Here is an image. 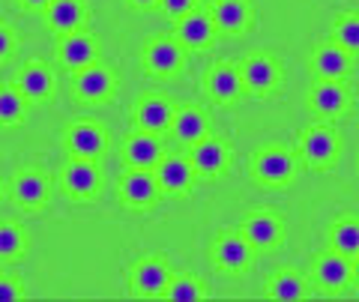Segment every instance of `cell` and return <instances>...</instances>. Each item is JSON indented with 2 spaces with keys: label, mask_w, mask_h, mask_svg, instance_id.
<instances>
[{
  "label": "cell",
  "mask_w": 359,
  "mask_h": 302,
  "mask_svg": "<svg viewBox=\"0 0 359 302\" xmlns=\"http://www.w3.org/2000/svg\"><path fill=\"white\" fill-rule=\"evenodd\" d=\"M156 180H159V188L168 195H186L189 186L195 183V167L189 162V156H162V162L153 167Z\"/></svg>",
  "instance_id": "ac0fdd59"
},
{
  "label": "cell",
  "mask_w": 359,
  "mask_h": 302,
  "mask_svg": "<svg viewBox=\"0 0 359 302\" xmlns=\"http://www.w3.org/2000/svg\"><path fill=\"white\" fill-rule=\"evenodd\" d=\"M15 48H18V36H15V33L9 30L6 25H0V63L13 57Z\"/></svg>",
  "instance_id": "e575fe53"
},
{
  "label": "cell",
  "mask_w": 359,
  "mask_h": 302,
  "mask_svg": "<svg viewBox=\"0 0 359 302\" xmlns=\"http://www.w3.org/2000/svg\"><path fill=\"white\" fill-rule=\"evenodd\" d=\"M126 4L132 9H141V13H144V9H156V6H159V0H126Z\"/></svg>",
  "instance_id": "d590c367"
},
{
  "label": "cell",
  "mask_w": 359,
  "mask_h": 302,
  "mask_svg": "<svg viewBox=\"0 0 359 302\" xmlns=\"http://www.w3.org/2000/svg\"><path fill=\"white\" fill-rule=\"evenodd\" d=\"M332 42L335 46H341V48H347V51H359V13L341 15L339 21H335Z\"/></svg>",
  "instance_id": "1f68e13d"
},
{
  "label": "cell",
  "mask_w": 359,
  "mask_h": 302,
  "mask_svg": "<svg viewBox=\"0 0 359 302\" xmlns=\"http://www.w3.org/2000/svg\"><path fill=\"white\" fill-rule=\"evenodd\" d=\"M240 78H243V90L255 93V96H266L269 90H276L278 78H282V69L273 57L266 54H252L240 63Z\"/></svg>",
  "instance_id": "52a82bcc"
},
{
  "label": "cell",
  "mask_w": 359,
  "mask_h": 302,
  "mask_svg": "<svg viewBox=\"0 0 359 302\" xmlns=\"http://www.w3.org/2000/svg\"><path fill=\"white\" fill-rule=\"evenodd\" d=\"M15 87L27 102H45V99H51V93H54V75L45 69L42 63H30L18 72Z\"/></svg>",
  "instance_id": "cb8c5ba5"
},
{
  "label": "cell",
  "mask_w": 359,
  "mask_h": 302,
  "mask_svg": "<svg viewBox=\"0 0 359 302\" xmlns=\"http://www.w3.org/2000/svg\"><path fill=\"white\" fill-rule=\"evenodd\" d=\"M240 233L252 242L255 252H269V249H278L285 242V225L276 212L261 210V212H252L249 219L243 221Z\"/></svg>",
  "instance_id": "277c9868"
},
{
  "label": "cell",
  "mask_w": 359,
  "mask_h": 302,
  "mask_svg": "<svg viewBox=\"0 0 359 302\" xmlns=\"http://www.w3.org/2000/svg\"><path fill=\"white\" fill-rule=\"evenodd\" d=\"M42 15H45V25L57 33V36H66V33L84 30V25L90 21V9L84 0H51L42 9Z\"/></svg>",
  "instance_id": "8fae6325"
},
{
  "label": "cell",
  "mask_w": 359,
  "mask_h": 302,
  "mask_svg": "<svg viewBox=\"0 0 359 302\" xmlns=\"http://www.w3.org/2000/svg\"><path fill=\"white\" fill-rule=\"evenodd\" d=\"M171 135L177 141H183V144H198V141H204L210 135V126H207V117L201 114L198 108H180L177 114H174V123H171Z\"/></svg>",
  "instance_id": "484cf974"
},
{
  "label": "cell",
  "mask_w": 359,
  "mask_h": 302,
  "mask_svg": "<svg viewBox=\"0 0 359 302\" xmlns=\"http://www.w3.org/2000/svg\"><path fill=\"white\" fill-rule=\"evenodd\" d=\"M72 93H75V99L90 102V105L108 102V99H114V93H117V75L111 66L93 63V66H87V69L72 72Z\"/></svg>",
  "instance_id": "7a4b0ae2"
},
{
  "label": "cell",
  "mask_w": 359,
  "mask_h": 302,
  "mask_svg": "<svg viewBox=\"0 0 359 302\" xmlns=\"http://www.w3.org/2000/svg\"><path fill=\"white\" fill-rule=\"evenodd\" d=\"M207 93L212 96V102L228 105L233 99H240L243 90V78H240V66L233 63H216L207 75Z\"/></svg>",
  "instance_id": "ffe728a7"
},
{
  "label": "cell",
  "mask_w": 359,
  "mask_h": 302,
  "mask_svg": "<svg viewBox=\"0 0 359 302\" xmlns=\"http://www.w3.org/2000/svg\"><path fill=\"white\" fill-rule=\"evenodd\" d=\"M25 252V231L13 221H0V261H15Z\"/></svg>",
  "instance_id": "4dcf8cb0"
},
{
  "label": "cell",
  "mask_w": 359,
  "mask_h": 302,
  "mask_svg": "<svg viewBox=\"0 0 359 302\" xmlns=\"http://www.w3.org/2000/svg\"><path fill=\"white\" fill-rule=\"evenodd\" d=\"M27 111V99L18 93L15 84H0V129L21 126Z\"/></svg>",
  "instance_id": "83f0119b"
},
{
  "label": "cell",
  "mask_w": 359,
  "mask_h": 302,
  "mask_svg": "<svg viewBox=\"0 0 359 302\" xmlns=\"http://www.w3.org/2000/svg\"><path fill=\"white\" fill-rule=\"evenodd\" d=\"M339 153V138L330 126H309L299 135V156L311 167H330Z\"/></svg>",
  "instance_id": "8992f818"
},
{
  "label": "cell",
  "mask_w": 359,
  "mask_h": 302,
  "mask_svg": "<svg viewBox=\"0 0 359 302\" xmlns=\"http://www.w3.org/2000/svg\"><path fill=\"white\" fill-rule=\"evenodd\" d=\"M183 66H186V54L174 36L153 39L150 46L144 48V69L150 75H174V72H183Z\"/></svg>",
  "instance_id": "2e32d148"
},
{
  "label": "cell",
  "mask_w": 359,
  "mask_h": 302,
  "mask_svg": "<svg viewBox=\"0 0 359 302\" xmlns=\"http://www.w3.org/2000/svg\"><path fill=\"white\" fill-rule=\"evenodd\" d=\"M171 282V270L162 257H141L129 270V287L144 299H159Z\"/></svg>",
  "instance_id": "3957f363"
},
{
  "label": "cell",
  "mask_w": 359,
  "mask_h": 302,
  "mask_svg": "<svg viewBox=\"0 0 359 302\" xmlns=\"http://www.w3.org/2000/svg\"><path fill=\"white\" fill-rule=\"evenodd\" d=\"M174 39L183 48H207L212 39H216V25H212L210 13L204 9H192L189 15H183L174 27Z\"/></svg>",
  "instance_id": "d6986e66"
},
{
  "label": "cell",
  "mask_w": 359,
  "mask_h": 302,
  "mask_svg": "<svg viewBox=\"0 0 359 302\" xmlns=\"http://www.w3.org/2000/svg\"><path fill=\"white\" fill-rule=\"evenodd\" d=\"M309 102L320 117H339L347 108V90L341 87V81L318 78V84H314L311 93H309Z\"/></svg>",
  "instance_id": "603a6c76"
},
{
  "label": "cell",
  "mask_w": 359,
  "mask_h": 302,
  "mask_svg": "<svg viewBox=\"0 0 359 302\" xmlns=\"http://www.w3.org/2000/svg\"><path fill=\"white\" fill-rule=\"evenodd\" d=\"M162 195L153 167H129L120 180V198L126 207H150Z\"/></svg>",
  "instance_id": "ba28073f"
},
{
  "label": "cell",
  "mask_w": 359,
  "mask_h": 302,
  "mask_svg": "<svg viewBox=\"0 0 359 302\" xmlns=\"http://www.w3.org/2000/svg\"><path fill=\"white\" fill-rule=\"evenodd\" d=\"M195 6H198V0H159V9H162L168 18H174V21L189 15Z\"/></svg>",
  "instance_id": "d6a6232c"
},
{
  "label": "cell",
  "mask_w": 359,
  "mask_h": 302,
  "mask_svg": "<svg viewBox=\"0 0 359 302\" xmlns=\"http://www.w3.org/2000/svg\"><path fill=\"white\" fill-rule=\"evenodd\" d=\"M249 174L261 186H285L297 174V156L287 147H264L249 159Z\"/></svg>",
  "instance_id": "6da1fadb"
},
{
  "label": "cell",
  "mask_w": 359,
  "mask_h": 302,
  "mask_svg": "<svg viewBox=\"0 0 359 302\" xmlns=\"http://www.w3.org/2000/svg\"><path fill=\"white\" fill-rule=\"evenodd\" d=\"M198 4H204V6H210V4H216V0H198Z\"/></svg>",
  "instance_id": "f35d334b"
},
{
  "label": "cell",
  "mask_w": 359,
  "mask_h": 302,
  "mask_svg": "<svg viewBox=\"0 0 359 302\" xmlns=\"http://www.w3.org/2000/svg\"><path fill=\"white\" fill-rule=\"evenodd\" d=\"M0 195H4V188H0Z\"/></svg>",
  "instance_id": "ab89813d"
},
{
  "label": "cell",
  "mask_w": 359,
  "mask_h": 302,
  "mask_svg": "<svg viewBox=\"0 0 359 302\" xmlns=\"http://www.w3.org/2000/svg\"><path fill=\"white\" fill-rule=\"evenodd\" d=\"M207 13L216 25V33H228V36H240L255 21V13L245 0H216L207 6Z\"/></svg>",
  "instance_id": "7c38bea8"
},
{
  "label": "cell",
  "mask_w": 359,
  "mask_h": 302,
  "mask_svg": "<svg viewBox=\"0 0 359 302\" xmlns=\"http://www.w3.org/2000/svg\"><path fill=\"white\" fill-rule=\"evenodd\" d=\"M66 147H69V156L96 162L108 147V132L93 120H78L66 129Z\"/></svg>",
  "instance_id": "5b68a950"
},
{
  "label": "cell",
  "mask_w": 359,
  "mask_h": 302,
  "mask_svg": "<svg viewBox=\"0 0 359 302\" xmlns=\"http://www.w3.org/2000/svg\"><path fill=\"white\" fill-rule=\"evenodd\" d=\"M162 141L159 135H150V132H141L138 135H129L126 144H123V159H126L129 167H156L162 162Z\"/></svg>",
  "instance_id": "44dd1931"
},
{
  "label": "cell",
  "mask_w": 359,
  "mask_h": 302,
  "mask_svg": "<svg viewBox=\"0 0 359 302\" xmlns=\"http://www.w3.org/2000/svg\"><path fill=\"white\" fill-rule=\"evenodd\" d=\"M311 69L318 78H332V81H341V78L351 72V51L335 46V42H330V46H320L318 51L311 54Z\"/></svg>",
  "instance_id": "d4e9b609"
},
{
  "label": "cell",
  "mask_w": 359,
  "mask_h": 302,
  "mask_svg": "<svg viewBox=\"0 0 359 302\" xmlns=\"http://www.w3.org/2000/svg\"><path fill=\"white\" fill-rule=\"evenodd\" d=\"M96 39L90 36L87 30H75V33H66V36L57 39V60L66 66L69 72L78 69H87V66L96 63Z\"/></svg>",
  "instance_id": "4fadbf2b"
},
{
  "label": "cell",
  "mask_w": 359,
  "mask_h": 302,
  "mask_svg": "<svg viewBox=\"0 0 359 302\" xmlns=\"http://www.w3.org/2000/svg\"><path fill=\"white\" fill-rule=\"evenodd\" d=\"M48 4H51V0H21V6H25V9H39V13H42V9L48 6Z\"/></svg>",
  "instance_id": "8d00e7d4"
},
{
  "label": "cell",
  "mask_w": 359,
  "mask_h": 302,
  "mask_svg": "<svg viewBox=\"0 0 359 302\" xmlns=\"http://www.w3.org/2000/svg\"><path fill=\"white\" fill-rule=\"evenodd\" d=\"M204 296H207L204 284L192 275H171V282H168L165 294H162V299H168V302H198Z\"/></svg>",
  "instance_id": "f546056e"
},
{
  "label": "cell",
  "mask_w": 359,
  "mask_h": 302,
  "mask_svg": "<svg viewBox=\"0 0 359 302\" xmlns=\"http://www.w3.org/2000/svg\"><path fill=\"white\" fill-rule=\"evenodd\" d=\"M174 105L162 96H144L138 105H135V123H138L141 132H150V135H165L171 132V123H174Z\"/></svg>",
  "instance_id": "e0dca14e"
},
{
  "label": "cell",
  "mask_w": 359,
  "mask_h": 302,
  "mask_svg": "<svg viewBox=\"0 0 359 302\" xmlns=\"http://www.w3.org/2000/svg\"><path fill=\"white\" fill-rule=\"evenodd\" d=\"M314 282L327 290H341L353 282V261H347L344 254L339 252H330L318 257V263H314Z\"/></svg>",
  "instance_id": "7402d4cb"
},
{
  "label": "cell",
  "mask_w": 359,
  "mask_h": 302,
  "mask_svg": "<svg viewBox=\"0 0 359 302\" xmlns=\"http://www.w3.org/2000/svg\"><path fill=\"white\" fill-rule=\"evenodd\" d=\"M51 183L42 171H21L13 180V200L25 212H39L48 204Z\"/></svg>",
  "instance_id": "9a60e30c"
},
{
  "label": "cell",
  "mask_w": 359,
  "mask_h": 302,
  "mask_svg": "<svg viewBox=\"0 0 359 302\" xmlns=\"http://www.w3.org/2000/svg\"><path fill=\"white\" fill-rule=\"evenodd\" d=\"M252 257H255V249L243 233H224L212 245V263L222 273H245L252 266Z\"/></svg>",
  "instance_id": "9c48e42d"
},
{
  "label": "cell",
  "mask_w": 359,
  "mask_h": 302,
  "mask_svg": "<svg viewBox=\"0 0 359 302\" xmlns=\"http://www.w3.org/2000/svg\"><path fill=\"white\" fill-rule=\"evenodd\" d=\"M63 188L72 200H93L99 192V167L93 159L72 156L63 167Z\"/></svg>",
  "instance_id": "30bf717a"
},
{
  "label": "cell",
  "mask_w": 359,
  "mask_h": 302,
  "mask_svg": "<svg viewBox=\"0 0 359 302\" xmlns=\"http://www.w3.org/2000/svg\"><path fill=\"white\" fill-rule=\"evenodd\" d=\"M21 299H25L21 284L15 282V278H9V275H0V302H21Z\"/></svg>",
  "instance_id": "836d02e7"
},
{
  "label": "cell",
  "mask_w": 359,
  "mask_h": 302,
  "mask_svg": "<svg viewBox=\"0 0 359 302\" xmlns=\"http://www.w3.org/2000/svg\"><path fill=\"white\" fill-rule=\"evenodd\" d=\"M353 278H356V282H359V254L353 257Z\"/></svg>",
  "instance_id": "74e56055"
},
{
  "label": "cell",
  "mask_w": 359,
  "mask_h": 302,
  "mask_svg": "<svg viewBox=\"0 0 359 302\" xmlns=\"http://www.w3.org/2000/svg\"><path fill=\"white\" fill-rule=\"evenodd\" d=\"M330 245H332V252H339L347 257V261H353L359 254V219L335 221L332 231H330Z\"/></svg>",
  "instance_id": "f1b7e54d"
},
{
  "label": "cell",
  "mask_w": 359,
  "mask_h": 302,
  "mask_svg": "<svg viewBox=\"0 0 359 302\" xmlns=\"http://www.w3.org/2000/svg\"><path fill=\"white\" fill-rule=\"evenodd\" d=\"M266 296L276 302H299L306 296V278L294 270H282L269 278L266 284Z\"/></svg>",
  "instance_id": "4316f807"
},
{
  "label": "cell",
  "mask_w": 359,
  "mask_h": 302,
  "mask_svg": "<svg viewBox=\"0 0 359 302\" xmlns=\"http://www.w3.org/2000/svg\"><path fill=\"white\" fill-rule=\"evenodd\" d=\"M189 162H192L195 174H201V177H219V174L228 171L231 150L224 147V141L207 135L204 141H198L189 147Z\"/></svg>",
  "instance_id": "5bb4252c"
}]
</instances>
